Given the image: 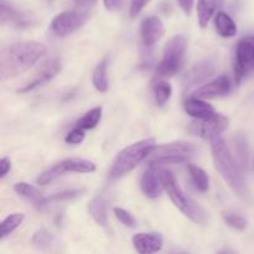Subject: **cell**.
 <instances>
[{"label": "cell", "instance_id": "6da1fadb", "mask_svg": "<svg viewBox=\"0 0 254 254\" xmlns=\"http://www.w3.org/2000/svg\"><path fill=\"white\" fill-rule=\"evenodd\" d=\"M46 54L45 45L36 41H24L4 47L0 52V76L14 78L34 66Z\"/></svg>", "mask_w": 254, "mask_h": 254}, {"label": "cell", "instance_id": "7a4b0ae2", "mask_svg": "<svg viewBox=\"0 0 254 254\" xmlns=\"http://www.w3.org/2000/svg\"><path fill=\"white\" fill-rule=\"evenodd\" d=\"M210 144L216 170L221 174L223 180L226 181V184L230 186L231 190L236 195L240 196L242 200H250L251 192L247 183L243 178L242 169L240 168L237 160L235 159L233 154L231 153L225 139L221 135L216 136V138L211 139Z\"/></svg>", "mask_w": 254, "mask_h": 254}, {"label": "cell", "instance_id": "3957f363", "mask_svg": "<svg viewBox=\"0 0 254 254\" xmlns=\"http://www.w3.org/2000/svg\"><path fill=\"white\" fill-rule=\"evenodd\" d=\"M164 190L171 198L174 205L186 216L197 225H206L208 221V213L190 197L185 191L181 189L180 184L176 180L175 175L168 170H159Z\"/></svg>", "mask_w": 254, "mask_h": 254}, {"label": "cell", "instance_id": "277c9868", "mask_svg": "<svg viewBox=\"0 0 254 254\" xmlns=\"http://www.w3.org/2000/svg\"><path fill=\"white\" fill-rule=\"evenodd\" d=\"M155 146V139L148 138L144 139V140L136 141V143L131 144V145L127 146L126 149L119 151L111 169V178L119 179L130 173L139 164L146 160L149 154L153 151Z\"/></svg>", "mask_w": 254, "mask_h": 254}, {"label": "cell", "instance_id": "5b68a950", "mask_svg": "<svg viewBox=\"0 0 254 254\" xmlns=\"http://www.w3.org/2000/svg\"><path fill=\"white\" fill-rule=\"evenodd\" d=\"M196 151H197L196 146L186 141H175L160 146L156 145L146 158V163L149 166L154 168L160 165H170V164L188 163L195 156Z\"/></svg>", "mask_w": 254, "mask_h": 254}, {"label": "cell", "instance_id": "8992f818", "mask_svg": "<svg viewBox=\"0 0 254 254\" xmlns=\"http://www.w3.org/2000/svg\"><path fill=\"white\" fill-rule=\"evenodd\" d=\"M188 41L181 35L171 37L164 47L163 60L156 67V74L159 77H171L179 72L184 64Z\"/></svg>", "mask_w": 254, "mask_h": 254}, {"label": "cell", "instance_id": "52a82bcc", "mask_svg": "<svg viewBox=\"0 0 254 254\" xmlns=\"http://www.w3.org/2000/svg\"><path fill=\"white\" fill-rule=\"evenodd\" d=\"M96 171V164L91 160L81 158H71L64 159L60 163L55 164L54 166L45 170L41 175L37 178L39 185H49L50 183L55 181L66 173H79V174H89Z\"/></svg>", "mask_w": 254, "mask_h": 254}, {"label": "cell", "instance_id": "ba28073f", "mask_svg": "<svg viewBox=\"0 0 254 254\" xmlns=\"http://www.w3.org/2000/svg\"><path fill=\"white\" fill-rule=\"evenodd\" d=\"M235 79L240 84L254 69V36L241 40L235 55Z\"/></svg>", "mask_w": 254, "mask_h": 254}, {"label": "cell", "instance_id": "9c48e42d", "mask_svg": "<svg viewBox=\"0 0 254 254\" xmlns=\"http://www.w3.org/2000/svg\"><path fill=\"white\" fill-rule=\"evenodd\" d=\"M88 12L84 10H68L56 15L51 22V31L56 36L64 37L81 29L88 20Z\"/></svg>", "mask_w": 254, "mask_h": 254}, {"label": "cell", "instance_id": "30bf717a", "mask_svg": "<svg viewBox=\"0 0 254 254\" xmlns=\"http://www.w3.org/2000/svg\"><path fill=\"white\" fill-rule=\"evenodd\" d=\"M228 123H230L228 118L222 114L216 113L215 116L207 119H196L189 126V130L190 133L210 141L211 139L220 136L227 129Z\"/></svg>", "mask_w": 254, "mask_h": 254}, {"label": "cell", "instance_id": "8fae6325", "mask_svg": "<svg viewBox=\"0 0 254 254\" xmlns=\"http://www.w3.org/2000/svg\"><path fill=\"white\" fill-rule=\"evenodd\" d=\"M61 69L62 61L60 57H52V59L47 60L45 64H42L41 66H40V68L37 69L36 73L34 74L31 81L27 84H25L21 89H19V92L26 93V92L34 91L37 87H41L42 84L51 81L59 72H61Z\"/></svg>", "mask_w": 254, "mask_h": 254}, {"label": "cell", "instance_id": "7c38bea8", "mask_svg": "<svg viewBox=\"0 0 254 254\" xmlns=\"http://www.w3.org/2000/svg\"><path fill=\"white\" fill-rule=\"evenodd\" d=\"M0 22L1 25H12L16 29H26L34 24L32 16L15 7L7 0L0 1Z\"/></svg>", "mask_w": 254, "mask_h": 254}, {"label": "cell", "instance_id": "4fadbf2b", "mask_svg": "<svg viewBox=\"0 0 254 254\" xmlns=\"http://www.w3.org/2000/svg\"><path fill=\"white\" fill-rule=\"evenodd\" d=\"M164 34H165V26L159 17L149 16L141 21L140 36L145 46L151 47L158 44Z\"/></svg>", "mask_w": 254, "mask_h": 254}, {"label": "cell", "instance_id": "5bb4252c", "mask_svg": "<svg viewBox=\"0 0 254 254\" xmlns=\"http://www.w3.org/2000/svg\"><path fill=\"white\" fill-rule=\"evenodd\" d=\"M231 91H232L231 79L223 74V76H220L213 79V81L208 82L205 86L200 87L195 92V96L203 99L217 98V97L227 96V94H230Z\"/></svg>", "mask_w": 254, "mask_h": 254}, {"label": "cell", "instance_id": "9a60e30c", "mask_svg": "<svg viewBox=\"0 0 254 254\" xmlns=\"http://www.w3.org/2000/svg\"><path fill=\"white\" fill-rule=\"evenodd\" d=\"M216 71V61L213 60H206L201 64H196L192 69L188 73L185 78V88L189 89L193 86L202 83L207 78H210Z\"/></svg>", "mask_w": 254, "mask_h": 254}, {"label": "cell", "instance_id": "2e32d148", "mask_svg": "<svg viewBox=\"0 0 254 254\" xmlns=\"http://www.w3.org/2000/svg\"><path fill=\"white\" fill-rule=\"evenodd\" d=\"M133 245L141 254L156 253L163 248V237L158 233H138L133 237Z\"/></svg>", "mask_w": 254, "mask_h": 254}, {"label": "cell", "instance_id": "e0dca14e", "mask_svg": "<svg viewBox=\"0 0 254 254\" xmlns=\"http://www.w3.org/2000/svg\"><path fill=\"white\" fill-rule=\"evenodd\" d=\"M140 185L143 192L149 198L160 197L163 195V191H165L163 183H161L160 175H159V171L154 166H150V169L144 173Z\"/></svg>", "mask_w": 254, "mask_h": 254}, {"label": "cell", "instance_id": "ac0fdd59", "mask_svg": "<svg viewBox=\"0 0 254 254\" xmlns=\"http://www.w3.org/2000/svg\"><path fill=\"white\" fill-rule=\"evenodd\" d=\"M184 108L189 116L195 119H207L216 114L215 108L210 103L203 101V98H198V97H191L186 99Z\"/></svg>", "mask_w": 254, "mask_h": 254}, {"label": "cell", "instance_id": "d6986e66", "mask_svg": "<svg viewBox=\"0 0 254 254\" xmlns=\"http://www.w3.org/2000/svg\"><path fill=\"white\" fill-rule=\"evenodd\" d=\"M223 6V0H198L197 1V19L198 24L205 29L210 22L211 17Z\"/></svg>", "mask_w": 254, "mask_h": 254}, {"label": "cell", "instance_id": "ffe728a7", "mask_svg": "<svg viewBox=\"0 0 254 254\" xmlns=\"http://www.w3.org/2000/svg\"><path fill=\"white\" fill-rule=\"evenodd\" d=\"M14 191L22 198L31 202L32 205L36 206L37 208H42L47 205L46 197L41 195L39 190L35 186L30 185L26 183H17L14 185Z\"/></svg>", "mask_w": 254, "mask_h": 254}, {"label": "cell", "instance_id": "44dd1931", "mask_svg": "<svg viewBox=\"0 0 254 254\" xmlns=\"http://www.w3.org/2000/svg\"><path fill=\"white\" fill-rule=\"evenodd\" d=\"M233 156L237 160L238 165L245 173L250 164V151H248V141L243 134H236L233 136Z\"/></svg>", "mask_w": 254, "mask_h": 254}, {"label": "cell", "instance_id": "7402d4cb", "mask_svg": "<svg viewBox=\"0 0 254 254\" xmlns=\"http://www.w3.org/2000/svg\"><path fill=\"white\" fill-rule=\"evenodd\" d=\"M108 206H107V201L104 200L102 196L98 197H94L91 202L88 203V212L91 215V217L93 218L94 222L97 225L102 226V227H106L107 223H108V211H107Z\"/></svg>", "mask_w": 254, "mask_h": 254}, {"label": "cell", "instance_id": "603a6c76", "mask_svg": "<svg viewBox=\"0 0 254 254\" xmlns=\"http://www.w3.org/2000/svg\"><path fill=\"white\" fill-rule=\"evenodd\" d=\"M215 26L218 34L225 39L236 36L237 34V26L236 22L233 21L232 17L223 11H218L215 17Z\"/></svg>", "mask_w": 254, "mask_h": 254}, {"label": "cell", "instance_id": "cb8c5ba5", "mask_svg": "<svg viewBox=\"0 0 254 254\" xmlns=\"http://www.w3.org/2000/svg\"><path fill=\"white\" fill-rule=\"evenodd\" d=\"M188 171L195 188L201 192H206L210 188V179L206 171L192 164H188Z\"/></svg>", "mask_w": 254, "mask_h": 254}, {"label": "cell", "instance_id": "d4e9b609", "mask_svg": "<svg viewBox=\"0 0 254 254\" xmlns=\"http://www.w3.org/2000/svg\"><path fill=\"white\" fill-rule=\"evenodd\" d=\"M25 220L24 213H12L9 215L4 221L1 222V227H0V240L4 241L7 236L11 235Z\"/></svg>", "mask_w": 254, "mask_h": 254}, {"label": "cell", "instance_id": "484cf974", "mask_svg": "<svg viewBox=\"0 0 254 254\" xmlns=\"http://www.w3.org/2000/svg\"><path fill=\"white\" fill-rule=\"evenodd\" d=\"M92 82L97 91L99 92H107L109 88L108 76H107V60H103L98 66L96 67L93 72V77H92Z\"/></svg>", "mask_w": 254, "mask_h": 254}, {"label": "cell", "instance_id": "4316f807", "mask_svg": "<svg viewBox=\"0 0 254 254\" xmlns=\"http://www.w3.org/2000/svg\"><path fill=\"white\" fill-rule=\"evenodd\" d=\"M101 118L102 107H96V108L87 112L84 116H82L81 118L77 121L76 127H79V128L84 129V130H89V129H93L98 126V123L101 122Z\"/></svg>", "mask_w": 254, "mask_h": 254}, {"label": "cell", "instance_id": "83f0119b", "mask_svg": "<svg viewBox=\"0 0 254 254\" xmlns=\"http://www.w3.org/2000/svg\"><path fill=\"white\" fill-rule=\"evenodd\" d=\"M32 243L35 247L40 251H47L54 246L55 243V236L52 235L50 231L45 230V228H40L34 233L32 237Z\"/></svg>", "mask_w": 254, "mask_h": 254}, {"label": "cell", "instance_id": "f1b7e54d", "mask_svg": "<svg viewBox=\"0 0 254 254\" xmlns=\"http://www.w3.org/2000/svg\"><path fill=\"white\" fill-rule=\"evenodd\" d=\"M222 218L226 222V225L230 226V227L235 228L237 231H243L247 227L248 222L246 220L245 216H242L241 213L236 212V211H225L222 213Z\"/></svg>", "mask_w": 254, "mask_h": 254}, {"label": "cell", "instance_id": "f546056e", "mask_svg": "<svg viewBox=\"0 0 254 254\" xmlns=\"http://www.w3.org/2000/svg\"><path fill=\"white\" fill-rule=\"evenodd\" d=\"M171 93H173V88L168 82L161 81L154 86V97L159 107H163L170 99Z\"/></svg>", "mask_w": 254, "mask_h": 254}, {"label": "cell", "instance_id": "4dcf8cb0", "mask_svg": "<svg viewBox=\"0 0 254 254\" xmlns=\"http://www.w3.org/2000/svg\"><path fill=\"white\" fill-rule=\"evenodd\" d=\"M113 212H114V215H116V217L119 220V222L123 223L126 227L134 228L136 226V221H135V218H134V216L131 215L130 212H128L127 210H124V208L114 207Z\"/></svg>", "mask_w": 254, "mask_h": 254}, {"label": "cell", "instance_id": "1f68e13d", "mask_svg": "<svg viewBox=\"0 0 254 254\" xmlns=\"http://www.w3.org/2000/svg\"><path fill=\"white\" fill-rule=\"evenodd\" d=\"M84 129L79 128V127H76V128L72 129L68 134L64 138V141L67 144H72V145H76V144H81L82 141L84 140Z\"/></svg>", "mask_w": 254, "mask_h": 254}, {"label": "cell", "instance_id": "d6a6232c", "mask_svg": "<svg viewBox=\"0 0 254 254\" xmlns=\"http://www.w3.org/2000/svg\"><path fill=\"white\" fill-rule=\"evenodd\" d=\"M81 193V190H67L64 192L56 193V195H52L51 197H46V202H52V201H66L71 200V198L76 197Z\"/></svg>", "mask_w": 254, "mask_h": 254}, {"label": "cell", "instance_id": "836d02e7", "mask_svg": "<svg viewBox=\"0 0 254 254\" xmlns=\"http://www.w3.org/2000/svg\"><path fill=\"white\" fill-rule=\"evenodd\" d=\"M151 0H131L130 1V9H129V12H130L131 17H135L143 11L144 7L150 2Z\"/></svg>", "mask_w": 254, "mask_h": 254}, {"label": "cell", "instance_id": "e575fe53", "mask_svg": "<svg viewBox=\"0 0 254 254\" xmlns=\"http://www.w3.org/2000/svg\"><path fill=\"white\" fill-rule=\"evenodd\" d=\"M103 4L107 10L109 11H116L119 10L124 4V0H103Z\"/></svg>", "mask_w": 254, "mask_h": 254}, {"label": "cell", "instance_id": "d590c367", "mask_svg": "<svg viewBox=\"0 0 254 254\" xmlns=\"http://www.w3.org/2000/svg\"><path fill=\"white\" fill-rule=\"evenodd\" d=\"M11 169V161L9 158H2L0 160V178L4 179Z\"/></svg>", "mask_w": 254, "mask_h": 254}, {"label": "cell", "instance_id": "8d00e7d4", "mask_svg": "<svg viewBox=\"0 0 254 254\" xmlns=\"http://www.w3.org/2000/svg\"><path fill=\"white\" fill-rule=\"evenodd\" d=\"M97 1L98 0H73L74 5L81 10L91 9V7H93L97 4Z\"/></svg>", "mask_w": 254, "mask_h": 254}, {"label": "cell", "instance_id": "74e56055", "mask_svg": "<svg viewBox=\"0 0 254 254\" xmlns=\"http://www.w3.org/2000/svg\"><path fill=\"white\" fill-rule=\"evenodd\" d=\"M193 1H195V0H178L179 5H180V7L183 9V11L185 12L186 15H190L191 11H192Z\"/></svg>", "mask_w": 254, "mask_h": 254}]
</instances>
